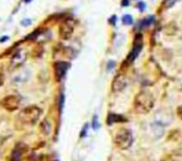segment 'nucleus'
<instances>
[{
	"label": "nucleus",
	"instance_id": "a211bd4d",
	"mask_svg": "<svg viewBox=\"0 0 182 161\" xmlns=\"http://www.w3.org/2000/svg\"><path fill=\"white\" fill-rule=\"evenodd\" d=\"M92 126H93V129H98L99 128V124H98V115H94L93 117V123H92Z\"/></svg>",
	"mask_w": 182,
	"mask_h": 161
},
{
	"label": "nucleus",
	"instance_id": "dca6fc26",
	"mask_svg": "<svg viewBox=\"0 0 182 161\" xmlns=\"http://www.w3.org/2000/svg\"><path fill=\"white\" fill-rule=\"evenodd\" d=\"M176 1H177V0H165V1H164L165 7H166V9H168V7L173 6V5H175V3H176Z\"/></svg>",
	"mask_w": 182,
	"mask_h": 161
},
{
	"label": "nucleus",
	"instance_id": "f03ea898",
	"mask_svg": "<svg viewBox=\"0 0 182 161\" xmlns=\"http://www.w3.org/2000/svg\"><path fill=\"white\" fill-rule=\"evenodd\" d=\"M42 109L37 105H30L24 108L18 115V119L22 124H27V125H34L42 117Z\"/></svg>",
	"mask_w": 182,
	"mask_h": 161
},
{
	"label": "nucleus",
	"instance_id": "b1692460",
	"mask_svg": "<svg viewBox=\"0 0 182 161\" xmlns=\"http://www.w3.org/2000/svg\"><path fill=\"white\" fill-rule=\"evenodd\" d=\"M177 115H179V117L182 119V105H180L179 108H177Z\"/></svg>",
	"mask_w": 182,
	"mask_h": 161
},
{
	"label": "nucleus",
	"instance_id": "5701e85b",
	"mask_svg": "<svg viewBox=\"0 0 182 161\" xmlns=\"http://www.w3.org/2000/svg\"><path fill=\"white\" fill-rule=\"evenodd\" d=\"M109 22H110V25H113V26H114V25L117 24V16H115V15L111 16V18L109 19Z\"/></svg>",
	"mask_w": 182,
	"mask_h": 161
},
{
	"label": "nucleus",
	"instance_id": "cd10ccee",
	"mask_svg": "<svg viewBox=\"0 0 182 161\" xmlns=\"http://www.w3.org/2000/svg\"><path fill=\"white\" fill-rule=\"evenodd\" d=\"M0 84H1V83H0Z\"/></svg>",
	"mask_w": 182,
	"mask_h": 161
},
{
	"label": "nucleus",
	"instance_id": "aec40b11",
	"mask_svg": "<svg viewBox=\"0 0 182 161\" xmlns=\"http://www.w3.org/2000/svg\"><path fill=\"white\" fill-rule=\"evenodd\" d=\"M87 129H88V124H86V125L83 126V129H82V131H81V138H84V136H86Z\"/></svg>",
	"mask_w": 182,
	"mask_h": 161
},
{
	"label": "nucleus",
	"instance_id": "9b49d317",
	"mask_svg": "<svg viewBox=\"0 0 182 161\" xmlns=\"http://www.w3.org/2000/svg\"><path fill=\"white\" fill-rule=\"evenodd\" d=\"M122 122H126V118L124 117V115L117 114V113H109L108 114V118H107L108 125H111V124H115V123H122Z\"/></svg>",
	"mask_w": 182,
	"mask_h": 161
},
{
	"label": "nucleus",
	"instance_id": "4468645a",
	"mask_svg": "<svg viewBox=\"0 0 182 161\" xmlns=\"http://www.w3.org/2000/svg\"><path fill=\"white\" fill-rule=\"evenodd\" d=\"M122 20H123V22H124V25H133V22H134V20H133V18H131V15H124L123 18H122Z\"/></svg>",
	"mask_w": 182,
	"mask_h": 161
},
{
	"label": "nucleus",
	"instance_id": "412c9836",
	"mask_svg": "<svg viewBox=\"0 0 182 161\" xmlns=\"http://www.w3.org/2000/svg\"><path fill=\"white\" fill-rule=\"evenodd\" d=\"M115 67V62L114 61H109L108 62V67H107V71H110V69H113Z\"/></svg>",
	"mask_w": 182,
	"mask_h": 161
},
{
	"label": "nucleus",
	"instance_id": "6e6552de",
	"mask_svg": "<svg viewBox=\"0 0 182 161\" xmlns=\"http://www.w3.org/2000/svg\"><path fill=\"white\" fill-rule=\"evenodd\" d=\"M26 57H27V53H26V51H24V50L15 51L14 55L11 57V61H10V69H14L15 67H18V66L24 63V61L26 60Z\"/></svg>",
	"mask_w": 182,
	"mask_h": 161
},
{
	"label": "nucleus",
	"instance_id": "6ab92c4d",
	"mask_svg": "<svg viewBox=\"0 0 182 161\" xmlns=\"http://www.w3.org/2000/svg\"><path fill=\"white\" fill-rule=\"evenodd\" d=\"M31 22H32L31 19H24L21 21V25L22 26H29V25H31Z\"/></svg>",
	"mask_w": 182,
	"mask_h": 161
},
{
	"label": "nucleus",
	"instance_id": "4be33fe9",
	"mask_svg": "<svg viewBox=\"0 0 182 161\" xmlns=\"http://www.w3.org/2000/svg\"><path fill=\"white\" fill-rule=\"evenodd\" d=\"M138 7H139V10L140 11H145V9H146V5H145V3H139L138 4Z\"/></svg>",
	"mask_w": 182,
	"mask_h": 161
},
{
	"label": "nucleus",
	"instance_id": "bb28decb",
	"mask_svg": "<svg viewBox=\"0 0 182 161\" xmlns=\"http://www.w3.org/2000/svg\"><path fill=\"white\" fill-rule=\"evenodd\" d=\"M24 1H25V3H26V4H29V3H31V1H32V0H24Z\"/></svg>",
	"mask_w": 182,
	"mask_h": 161
},
{
	"label": "nucleus",
	"instance_id": "f257e3e1",
	"mask_svg": "<svg viewBox=\"0 0 182 161\" xmlns=\"http://www.w3.org/2000/svg\"><path fill=\"white\" fill-rule=\"evenodd\" d=\"M154 105H155V98L147 90L139 92L134 99V108L139 114L150 113L154 109Z\"/></svg>",
	"mask_w": 182,
	"mask_h": 161
},
{
	"label": "nucleus",
	"instance_id": "39448f33",
	"mask_svg": "<svg viewBox=\"0 0 182 161\" xmlns=\"http://www.w3.org/2000/svg\"><path fill=\"white\" fill-rule=\"evenodd\" d=\"M143 48V35L141 34H136V36L134 37V45H133V48L129 53V57H128V61L129 62H133L136 57L139 56L140 51Z\"/></svg>",
	"mask_w": 182,
	"mask_h": 161
},
{
	"label": "nucleus",
	"instance_id": "393cba45",
	"mask_svg": "<svg viewBox=\"0 0 182 161\" xmlns=\"http://www.w3.org/2000/svg\"><path fill=\"white\" fill-rule=\"evenodd\" d=\"M9 40V36H3V37H0V42H5V41Z\"/></svg>",
	"mask_w": 182,
	"mask_h": 161
},
{
	"label": "nucleus",
	"instance_id": "20e7f679",
	"mask_svg": "<svg viewBox=\"0 0 182 161\" xmlns=\"http://www.w3.org/2000/svg\"><path fill=\"white\" fill-rule=\"evenodd\" d=\"M20 102H21V99H20L19 96H15V94H10V96H6L5 98L1 101V104L3 107L5 108L6 110L9 111H14L19 108L20 105Z\"/></svg>",
	"mask_w": 182,
	"mask_h": 161
},
{
	"label": "nucleus",
	"instance_id": "7ed1b4c3",
	"mask_svg": "<svg viewBox=\"0 0 182 161\" xmlns=\"http://www.w3.org/2000/svg\"><path fill=\"white\" fill-rule=\"evenodd\" d=\"M133 133L128 128H122L114 135V143L119 149L126 150L133 145Z\"/></svg>",
	"mask_w": 182,
	"mask_h": 161
},
{
	"label": "nucleus",
	"instance_id": "0eeeda50",
	"mask_svg": "<svg viewBox=\"0 0 182 161\" xmlns=\"http://www.w3.org/2000/svg\"><path fill=\"white\" fill-rule=\"evenodd\" d=\"M128 78L124 76V74H118L117 77L114 78L113 83H111V89H113V92L115 93H119V92H123L124 89L128 87Z\"/></svg>",
	"mask_w": 182,
	"mask_h": 161
},
{
	"label": "nucleus",
	"instance_id": "2eb2a0df",
	"mask_svg": "<svg viewBox=\"0 0 182 161\" xmlns=\"http://www.w3.org/2000/svg\"><path fill=\"white\" fill-rule=\"evenodd\" d=\"M41 35V30H35L34 32H31V35H29L26 39L27 40H35V39H37Z\"/></svg>",
	"mask_w": 182,
	"mask_h": 161
},
{
	"label": "nucleus",
	"instance_id": "a878e982",
	"mask_svg": "<svg viewBox=\"0 0 182 161\" xmlns=\"http://www.w3.org/2000/svg\"><path fill=\"white\" fill-rule=\"evenodd\" d=\"M129 5V0H122V6H128Z\"/></svg>",
	"mask_w": 182,
	"mask_h": 161
},
{
	"label": "nucleus",
	"instance_id": "f3484780",
	"mask_svg": "<svg viewBox=\"0 0 182 161\" xmlns=\"http://www.w3.org/2000/svg\"><path fill=\"white\" fill-rule=\"evenodd\" d=\"M63 102H65V96H63V93H61V94H60V97H58V105H60V111L62 110V108H63Z\"/></svg>",
	"mask_w": 182,
	"mask_h": 161
},
{
	"label": "nucleus",
	"instance_id": "ddd939ff",
	"mask_svg": "<svg viewBox=\"0 0 182 161\" xmlns=\"http://www.w3.org/2000/svg\"><path fill=\"white\" fill-rule=\"evenodd\" d=\"M155 21V16H152V15H150V16H147V18H145L144 20H141L139 24V29H141V30H144V29H146V27H149V26H151L152 25V22Z\"/></svg>",
	"mask_w": 182,
	"mask_h": 161
},
{
	"label": "nucleus",
	"instance_id": "9d476101",
	"mask_svg": "<svg viewBox=\"0 0 182 161\" xmlns=\"http://www.w3.org/2000/svg\"><path fill=\"white\" fill-rule=\"evenodd\" d=\"M25 149H26V146H25L24 144H18V145L15 146L14 150L11 151V155H10L9 160L10 161H21Z\"/></svg>",
	"mask_w": 182,
	"mask_h": 161
},
{
	"label": "nucleus",
	"instance_id": "1a4fd4ad",
	"mask_svg": "<svg viewBox=\"0 0 182 161\" xmlns=\"http://www.w3.org/2000/svg\"><path fill=\"white\" fill-rule=\"evenodd\" d=\"M69 68V63L68 62H63V61H57L55 62V73H56V78L57 81H62L66 76V72Z\"/></svg>",
	"mask_w": 182,
	"mask_h": 161
},
{
	"label": "nucleus",
	"instance_id": "f8f14e48",
	"mask_svg": "<svg viewBox=\"0 0 182 161\" xmlns=\"http://www.w3.org/2000/svg\"><path fill=\"white\" fill-rule=\"evenodd\" d=\"M40 129H41V133L45 134V135H50L52 131V124L50 120H47V119H45V120L41 123L40 125Z\"/></svg>",
	"mask_w": 182,
	"mask_h": 161
},
{
	"label": "nucleus",
	"instance_id": "423d86ee",
	"mask_svg": "<svg viewBox=\"0 0 182 161\" xmlns=\"http://www.w3.org/2000/svg\"><path fill=\"white\" fill-rule=\"evenodd\" d=\"M73 30H74V25L72 21L69 20H66L60 25V37L62 40H69L72 37L73 34Z\"/></svg>",
	"mask_w": 182,
	"mask_h": 161
}]
</instances>
